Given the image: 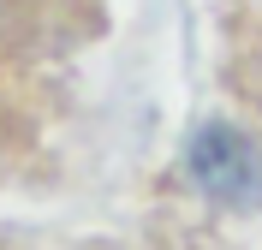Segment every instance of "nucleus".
<instances>
[{"label":"nucleus","instance_id":"nucleus-1","mask_svg":"<svg viewBox=\"0 0 262 250\" xmlns=\"http://www.w3.org/2000/svg\"><path fill=\"white\" fill-rule=\"evenodd\" d=\"M185 173L196 179L203 197L227 202V209H256L262 202V155L232 125H203L185 149Z\"/></svg>","mask_w":262,"mask_h":250}]
</instances>
